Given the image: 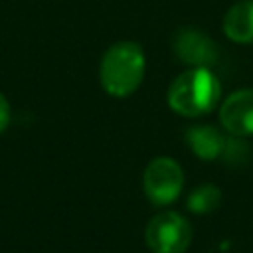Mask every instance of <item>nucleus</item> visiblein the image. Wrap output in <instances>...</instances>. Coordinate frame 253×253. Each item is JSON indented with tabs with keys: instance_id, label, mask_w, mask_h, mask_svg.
I'll return each instance as SVG.
<instances>
[{
	"instance_id": "10",
	"label": "nucleus",
	"mask_w": 253,
	"mask_h": 253,
	"mask_svg": "<svg viewBox=\"0 0 253 253\" xmlns=\"http://www.w3.org/2000/svg\"><path fill=\"white\" fill-rule=\"evenodd\" d=\"M8 121H10V105L4 99V95H0V132L8 126Z\"/></svg>"
},
{
	"instance_id": "3",
	"label": "nucleus",
	"mask_w": 253,
	"mask_h": 253,
	"mask_svg": "<svg viewBox=\"0 0 253 253\" xmlns=\"http://www.w3.org/2000/svg\"><path fill=\"white\" fill-rule=\"evenodd\" d=\"M190 241L192 227L176 211H160L146 225V243L154 253H184Z\"/></svg>"
},
{
	"instance_id": "9",
	"label": "nucleus",
	"mask_w": 253,
	"mask_h": 253,
	"mask_svg": "<svg viewBox=\"0 0 253 253\" xmlns=\"http://www.w3.org/2000/svg\"><path fill=\"white\" fill-rule=\"evenodd\" d=\"M219 200H221L219 190L213 184H204L192 190V194L188 196V208L194 213H208L217 208Z\"/></svg>"
},
{
	"instance_id": "6",
	"label": "nucleus",
	"mask_w": 253,
	"mask_h": 253,
	"mask_svg": "<svg viewBox=\"0 0 253 253\" xmlns=\"http://www.w3.org/2000/svg\"><path fill=\"white\" fill-rule=\"evenodd\" d=\"M174 49L182 61H186L194 67H210L217 61L215 43L208 36H204L196 30H182L176 36Z\"/></svg>"
},
{
	"instance_id": "2",
	"label": "nucleus",
	"mask_w": 253,
	"mask_h": 253,
	"mask_svg": "<svg viewBox=\"0 0 253 253\" xmlns=\"http://www.w3.org/2000/svg\"><path fill=\"white\" fill-rule=\"evenodd\" d=\"M101 85L113 97H126L144 77V51L134 42H117L101 59Z\"/></svg>"
},
{
	"instance_id": "4",
	"label": "nucleus",
	"mask_w": 253,
	"mask_h": 253,
	"mask_svg": "<svg viewBox=\"0 0 253 253\" xmlns=\"http://www.w3.org/2000/svg\"><path fill=\"white\" fill-rule=\"evenodd\" d=\"M142 184H144V192L152 204L166 206L180 196V190L184 184V174H182V168L174 160L162 156V158H154L146 166Z\"/></svg>"
},
{
	"instance_id": "1",
	"label": "nucleus",
	"mask_w": 253,
	"mask_h": 253,
	"mask_svg": "<svg viewBox=\"0 0 253 253\" xmlns=\"http://www.w3.org/2000/svg\"><path fill=\"white\" fill-rule=\"evenodd\" d=\"M221 95L217 77L208 67H192L178 75L168 89V105L184 117L210 113Z\"/></svg>"
},
{
	"instance_id": "5",
	"label": "nucleus",
	"mask_w": 253,
	"mask_h": 253,
	"mask_svg": "<svg viewBox=\"0 0 253 253\" xmlns=\"http://www.w3.org/2000/svg\"><path fill=\"white\" fill-rule=\"evenodd\" d=\"M219 121L231 134H253V89H241L231 93L221 105Z\"/></svg>"
},
{
	"instance_id": "7",
	"label": "nucleus",
	"mask_w": 253,
	"mask_h": 253,
	"mask_svg": "<svg viewBox=\"0 0 253 253\" xmlns=\"http://www.w3.org/2000/svg\"><path fill=\"white\" fill-rule=\"evenodd\" d=\"M223 32L237 43H253V0L237 2L227 10Z\"/></svg>"
},
{
	"instance_id": "8",
	"label": "nucleus",
	"mask_w": 253,
	"mask_h": 253,
	"mask_svg": "<svg viewBox=\"0 0 253 253\" xmlns=\"http://www.w3.org/2000/svg\"><path fill=\"white\" fill-rule=\"evenodd\" d=\"M186 140L192 146V150L202 158V160H215L223 148H225V138L223 134L210 126V125H200V126H192L186 132Z\"/></svg>"
}]
</instances>
